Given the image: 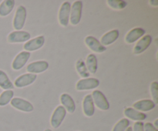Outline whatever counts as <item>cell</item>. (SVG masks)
<instances>
[{"label": "cell", "mask_w": 158, "mask_h": 131, "mask_svg": "<svg viewBox=\"0 0 158 131\" xmlns=\"http://www.w3.org/2000/svg\"><path fill=\"white\" fill-rule=\"evenodd\" d=\"M82 10H83V2L81 1H76L71 6L69 20L71 24L77 26L80 23L82 17Z\"/></svg>", "instance_id": "obj_1"}, {"label": "cell", "mask_w": 158, "mask_h": 131, "mask_svg": "<svg viewBox=\"0 0 158 131\" xmlns=\"http://www.w3.org/2000/svg\"><path fill=\"white\" fill-rule=\"evenodd\" d=\"M26 9L23 6H19L16 9L13 19V27L16 31H19L23 28L26 18Z\"/></svg>", "instance_id": "obj_2"}, {"label": "cell", "mask_w": 158, "mask_h": 131, "mask_svg": "<svg viewBox=\"0 0 158 131\" xmlns=\"http://www.w3.org/2000/svg\"><path fill=\"white\" fill-rule=\"evenodd\" d=\"M94 103L101 110H108L110 109V103L104 94L100 90H94L92 93Z\"/></svg>", "instance_id": "obj_3"}, {"label": "cell", "mask_w": 158, "mask_h": 131, "mask_svg": "<svg viewBox=\"0 0 158 131\" xmlns=\"http://www.w3.org/2000/svg\"><path fill=\"white\" fill-rule=\"evenodd\" d=\"M66 115V110L63 106H58L54 110L51 117V125L53 128L57 129L63 123Z\"/></svg>", "instance_id": "obj_4"}, {"label": "cell", "mask_w": 158, "mask_h": 131, "mask_svg": "<svg viewBox=\"0 0 158 131\" xmlns=\"http://www.w3.org/2000/svg\"><path fill=\"white\" fill-rule=\"evenodd\" d=\"M100 86V81L96 78H86L80 80L77 82V90H89V89H94L97 88Z\"/></svg>", "instance_id": "obj_5"}, {"label": "cell", "mask_w": 158, "mask_h": 131, "mask_svg": "<svg viewBox=\"0 0 158 131\" xmlns=\"http://www.w3.org/2000/svg\"><path fill=\"white\" fill-rule=\"evenodd\" d=\"M10 103L14 108L20 111H23V112L29 113L33 111L34 109L33 105L30 102L27 101L24 99L19 98V97L12 98V100L10 101Z\"/></svg>", "instance_id": "obj_6"}, {"label": "cell", "mask_w": 158, "mask_h": 131, "mask_svg": "<svg viewBox=\"0 0 158 131\" xmlns=\"http://www.w3.org/2000/svg\"><path fill=\"white\" fill-rule=\"evenodd\" d=\"M71 4L69 2H64L60 7L59 12V22L60 25L64 27L68 26L69 21V15H70Z\"/></svg>", "instance_id": "obj_7"}, {"label": "cell", "mask_w": 158, "mask_h": 131, "mask_svg": "<svg viewBox=\"0 0 158 131\" xmlns=\"http://www.w3.org/2000/svg\"><path fill=\"white\" fill-rule=\"evenodd\" d=\"M30 52H26V51H23V52H19L15 57L13 62H12V69L14 70H19V69H21L26 64L29 59L30 58Z\"/></svg>", "instance_id": "obj_8"}, {"label": "cell", "mask_w": 158, "mask_h": 131, "mask_svg": "<svg viewBox=\"0 0 158 131\" xmlns=\"http://www.w3.org/2000/svg\"><path fill=\"white\" fill-rule=\"evenodd\" d=\"M31 35L26 31H14L8 36V42L10 43H19L29 41Z\"/></svg>", "instance_id": "obj_9"}, {"label": "cell", "mask_w": 158, "mask_h": 131, "mask_svg": "<svg viewBox=\"0 0 158 131\" xmlns=\"http://www.w3.org/2000/svg\"><path fill=\"white\" fill-rule=\"evenodd\" d=\"M37 78L36 74L32 73H26L19 76L15 80V86L17 88H23L29 86L35 81Z\"/></svg>", "instance_id": "obj_10"}, {"label": "cell", "mask_w": 158, "mask_h": 131, "mask_svg": "<svg viewBox=\"0 0 158 131\" xmlns=\"http://www.w3.org/2000/svg\"><path fill=\"white\" fill-rule=\"evenodd\" d=\"M45 43V38L43 35L34 38L26 42L24 45V49L26 52H32V51L38 50L41 49Z\"/></svg>", "instance_id": "obj_11"}, {"label": "cell", "mask_w": 158, "mask_h": 131, "mask_svg": "<svg viewBox=\"0 0 158 131\" xmlns=\"http://www.w3.org/2000/svg\"><path fill=\"white\" fill-rule=\"evenodd\" d=\"M85 43L91 50L97 52V53H102L106 49V48L104 46H103L100 43V42L94 36H91V35L86 36L85 39Z\"/></svg>", "instance_id": "obj_12"}, {"label": "cell", "mask_w": 158, "mask_h": 131, "mask_svg": "<svg viewBox=\"0 0 158 131\" xmlns=\"http://www.w3.org/2000/svg\"><path fill=\"white\" fill-rule=\"evenodd\" d=\"M48 68H49V63L46 61L42 60V61H36L29 63L26 69L28 72H29V73L37 74L45 72Z\"/></svg>", "instance_id": "obj_13"}, {"label": "cell", "mask_w": 158, "mask_h": 131, "mask_svg": "<svg viewBox=\"0 0 158 131\" xmlns=\"http://www.w3.org/2000/svg\"><path fill=\"white\" fill-rule=\"evenodd\" d=\"M152 43V36L151 35H143L140 39V41L137 42L134 47V52L135 54H140L144 52Z\"/></svg>", "instance_id": "obj_14"}, {"label": "cell", "mask_w": 158, "mask_h": 131, "mask_svg": "<svg viewBox=\"0 0 158 131\" xmlns=\"http://www.w3.org/2000/svg\"><path fill=\"white\" fill-rule=\"evenodd\" d=\"M146 33V31L144 29L140 27L134 28V29H131L129 32L127 33V35H126V38H125V41L127 43H135L137 40H138L139 39L143 37V35Z\"/></svg>", "instance_id": "obj_15"}, {"label": "cell", "mask_w": 158, "mask_h": 131, "mask_svg": "<svg viewBox=\"0 0 158 131\" xmlns=\"http://www.w3.org/2000/svg\"><path fill=\"white\" fill-rule=\"evenodd\" d=\"M83 113L86 117H93L95 113V107H94V103L93 100L92 96L88 94L85 96L83 102Z\"/></svg>", "instance_id": "obj_16"}, {"label": "cell", "mask_w": 158, "mask_h": 131, "mask_svg": "<svg viewBox=\"0 0 158 131\" xmlns=\"http://www.w3.org/2000/svg\"><path fill=\"white\" fill-rule=\"evenodd\" d=\"M124 115L126 116L127 118L131 119V120H136V121H143V120H146L148 116L143 113L140 112V111L137 110V109H134L132 107L126 108L124 110Z\"/></svg>", "instance_id": "obj_17"}, {"label": "cell", "mask_w": 158, "mask_h": 131, "mask_svg": "<svg viewBox=\"0 0 158 131\" xmlns=\"http://www.w3.org/2000/svg\"><path fill=\"white\" fill-rule=\"evenodd\" d=\"M60 101L66 110H67L70 113H74L76 109V104L73 99L70 95H69L68 93H63L60 96Z\"/></svg>", "instance_id": "obj_18"}, {"label": "cell", "mask_w": 158, "mask_h": 131, "mask_svg": "<svg viewBox=\"0 0 158 131\" xmlns=\"http://www.w3.org/2000/svg\"><path fill=\"white\" fill-rule=\"evenodd\" d=\"M156 104L154 102L151 100H142L136 102L134 104V108L137 109L138 111H143V112H147V111H151L154 109Z\"/></svg>", "instance_id": "obj_19"}, {"label": "cell", "mask_w": 158, "mask_h": 131, "mask_svg": "<svg viewBox=\"0 0 158 131\" xmlns=\"http://www.w3.org/2000/svg\"><path fill=\"white\" fill-rule=\"evenodd\" d=\"M119 35H120V32H119V30H117V29H114V30L110 31V32H106V34H104L101 37L100 43L104 46H109V45L114 43L118 39Z\"/></svg>", "instance_id": "obj_20"}, {"label": "cell", "mask_w": 158, "mask_h": 131, "mask_svg": "<svg viewBox=\"0 0 158 131\" xmlns=\"http://www.w3.org/2000/svg\"><path fill=\"white\" fill-rule=\"evenodd\" d=\"M15 6L14 0H5L0 4V16L5 17L10 14Z\"/></svg>", "instance_id": "obj_21"}, {"label": "cell", "mask_w": 158, "mask_h": 131, "mask_svg": "<svg viewBox=\"0 0 158 131\" xmlns=\"http://www.w3.org/2000/svg\"><path fill=\"white\" fill-rule=\"evenodd\" d=\"M86 66L89 73L95 74L97 70V58L94 54H89L86 58Z\"/></svg>", "instance_id": "obj_22"}, {"label": "cell", "mask_w": 158, "mask_h": 131, "mask_svg": "<svg viewBox=\"0 0 158 131\" xmlns=\"http://www.w3.org/2000/svg\"><path fill=\"white\" fill-rule=\"evenodd\" d=\"M0 87L3 89H12L14 88L13 83L11 82L7 74L0 69Z\"/></svg>", "instance_id": "obj_23"}, {"label": "cell", "mask_w": 158, "mask_h": 131, "mask_svg": "<svg viewBox=\"0 0 158 131\" xmlns=\"http://www.w3.org/2000/svg\"><path fill=\"white\" fill-rule=\"evenodd\" d=\"M76 68H77V72H79L80 76L86 79L89 78L90 73H89L87 68H86V63H84V61H83L82 59H80L77 62V63H76Z\"/></svg>", "instance_id": "obj_24"}, {"label": "cell", "mask_w": 158, "mask_h": 131, "mask_svg": "<svg viewBox=\"0 0 158 131\" xmlns=\"http://www.w3.org/2000/svg\"><path fill=\"white\" fill-rule=\"evenodd\" d=\"M14 92L12 90H6L0 95V106H6L13 98Z\"/></svg>", "instance_id": "obj_25"}, {"label": "cell", "mask_w": 158, "mask_h": 131, "mask_svg": "<svg viewBox=\"0 0 158 131\" xmlns=\"http://www.w3.org/2000/svg\"><path fill=\"white\" fill-rule=\"evenodd\" d=\"M130 126V120L127 118L121 119L114 126L113 131H125Z\"/></svg>", "instance_id": "obj_26"}, {"label": "cell", "mask_w": 158, "mask_h": 131, "mask_svg": "<svg viewBox=\"0 0 158 131\" xmlns=\"http://www.w3.org/2000/svg\"><path fill=\"white\" fill-rule=\"evenodd\" d=\"M107 4L114 9H123L127 6V2L123 0H108Z\"/></svg>", "instance_id": "obj_27"}, {"label": "cell", "mask_w": 158, "mask_h": 131, "mask_svg": "<svg viewBox=\"0 0 158 131\" xmlns=\"http://www.w3.org/2000/svg\"><path fill=\"white\" fill-rule=\"evenodd\" d=\"M151 92L153 97V101L155 104H157L158 103V83L157 81H154L151 83Z\"/></svg>", "instance_id": "obj_28"}, {"label": "cell", "mask_w": 158, "mask_h": 131, "mask_svg": "<svg viewBox=\"0 0 158 131\" xmlns=\"http://www.w3.org/2000/svg\"><path fill=\"white\" fill-rule=\"evenodd\" d=\"M144 123L141 121H137L134 125V131H144Z\"/></svg>", "instance_id": "obj_29"}, {"label": "cell", "mask_w": 158, "mask_h": 131, "mask_svg": "<svg viewBox=\"0 0 158 131\" xmlns=\"http://www.w3.org/2000/svg\"><path fill=\"white\" fill-rule=\"evenodd\" d=\"M144 131H158V129L151 123H146L143 126Z\"/></svg>", "instance_id": "obj_30"}, {"label": "cell", "mask_w": 158, "mask_h": 131, "mask_svg": "<svg viewBox=\"0 0 158 131\" xmlns=\"http://www.w3.org/2000/svg\"><path fill=\"white\" fill-rule=\"evenodd\" d=\"M150 3H151V5H152V6H158L157 0H151V1H150Z\"/></svg>", "instance_id": "obj_31"}, {"label": "cell", "mask_w": 158, "mask_h": 131, "mask_svg": "<svg viewBox=\"0 0 158 131\" xmlns=\"http://www.w3.org/2000/svg\"><path fill=\"white\" fill-rule=\"evenodd\" d=\"M154 126H155V127L157 129V127H158V120H155V122H154Z\"/></svg>", "instance_id": "obj_32"}, {"label": "cell", "mask_w": 158, "mask_h": 131, "mask_svg": "<svg viewBox=\"0 0 158 131\" xmlns=\"http://www.w3.org/2000/svg\"><path fill=\"white\" fill-rule=\"evenodd\" d=\"M125 131H133V128L131 127V126H129V127H128Z\"/></svg>", "instance_id": "obj_33"}, {"label": "cell", "mask_w": 158, "mask_h": 131, "mask_svg": "<svg viewBox=\"0 0 158 131\" xmlns=\"http://www.w3.org/2000/svg\"><path fill=\"white\" fill-rule=\"evenodd\" d=\"M45 131H52V130H51L50 129H46V130H45Z\"/></svg>", "instance_id": "obj_34"}]
</instances>
